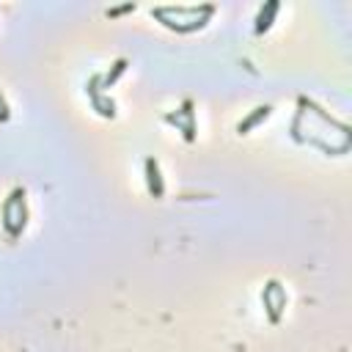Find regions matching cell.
<instances>
[{
  "instance_id": "obj_3",
  "label": "cell",
  "mask_w": 352,
  "mask_h": 352,
  "mask_svg": "<svg viewBox=\"0 0 352 352\" xmlns=\"http://www.w3.org/2000/svg\"><path fill=\"white\" fill-rule=\"evenodd\" d=\"M124 69H127V64H124V61H118V64H116V69H113V74H108V77H105V85H110L113 80H116L118 74L124 72Z\"/></svg>"
},
{
  "instance_id": "obj_2",
  "label": "cell",
  "mask_w": 352,
  "mask_h": 352,
  "mask_svg": "<svg viewBox=\"0 0 352 352\" xmlns=\"http://www.w3.org/2000/svg\"><path fill=\"white\" fill-rule=\"evenodd\" d=\"M267 113H270V108H267V105H264V108H256V113H253V116H248V118H245V121H242L237 129H240V132H248L250 127H253V124H259V118H267Z\"/></svg>"
},
{
  "instance_id": "obj_1",
  "label": "cell",
  "mask_w": 352,
  "mask_h": 352,
  "mask_svg": "<svg viewBox=\"0 0 352 352\" xmlns=\"http://www.w3.org/2000/svg\"><path fill=\"white\" fill-rule=\"evenodd\" d=\"M146 171H149V190L154 196H162V182H160V168L154 160H146Z\"/></svg>"
}]
</instances>
